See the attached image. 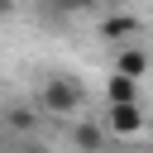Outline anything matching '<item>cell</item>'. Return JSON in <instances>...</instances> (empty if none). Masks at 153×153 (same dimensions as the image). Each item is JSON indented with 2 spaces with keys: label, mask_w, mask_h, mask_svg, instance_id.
I'll return each mask as SVG.
<instances>
[{
  "label": "cell",
  "mask_w": 153,
  "mask_h": 153,
  "mask_svg": "<svg viewBox=\"0 0 153 153\" xmlns=\"http://www.w3.org/2000/svg\"><path fill=\"white\" fill-rule=\"evenodd\" d=\"M105 100H110V105H129V100H139V76H124V72L110 67V76H105Z\"/></svg>",
  "instance_id": "obj_3"
},
{
  "label": "cell",
  "mask_w": 153,
  "mask_h": 153,
  "mask_svg": "<svg viewBox=\"0 0 153 153\" xmlns=\"http://www.w3.org/2000/svg\"><path fill=\"white\" fill-rule=\"evenodd\" d=\"M129 29H134L129 19H110V24H105V38H120V33H129Z\"/></svg>",
  "instance_id": "obj_7"
},
{
  "label": "cell",
  "mask_w": 153,
  "mask_h": 153,
  "mask_svg": "<svg viewBox=\"0 0 153 153\" xmlns=\"http://www.w3.org/2000/svg\"><path fill=\"white\" fill-rule=\"evenodd\" d=\"M72 148H81V153H100V129H96L91 120H76V124H72Z\"/></svg>",
  "instance_id": "obj_5"
},
{
  "label": "cell",
  "mask_w": 153,
  "mask_h": 153,
  "mask_svg": "<svg viewBox=\"0 0 153 153\" xmlns=\"http://www.w3.org/2000/svg\"><path fill=\"white\" fill-rule=\"evenodd\" d=\"M81 105H86V86H81L76 76H67V72L43 76V86H38V110H48V115H76Z\"/></svg>",
  "instance_id": "obj_1"
},
{
  "label": "cell",
  "mask_w": 153,
  "mask_h": 153,
  "mask_svg": "<svg viewBox=\"0 0 153 153\" xmlns=\"http://www.w3.org/2000/svg\"><path fill=\"white\" fill-rule=\"evenodd\" d=\"M115 72L143 76V72H148V53H143V48H120V53H115Z\"/></svg>",
  "instance_id": "obj_4"
},
{
  "label": "cell",
  "mask_w": 153,
  "mask_h": 153,
  "mask_svg": "<svg viewBox=\"0 0 153 153\" xmlns=\"http://www.w3.org/2000/svg\"><path fill=\"white\" fill-rule=\"evenodd\" d=\"M10 129H33V115H29L24 105H14V110H10Z\"/></svg>",
  "instance_id": "obj_6"
},
{
  "label": "cell",
  "mask_w": 153,
  "mask_h": 153,
  "mask_svg": "<svg viewBox=\"0 0 153 153\" xmlns=\"http://www.w3.org/2000/svg\"><path fill=\"white\" fill-rule=\"evenodd\" d=\"M105 129L120 134V139H139V134L148 129V115H143L139 100H129V105H110V110H105Z\"/></svg>",
  "instance_id": "obj_2"
},
{
  "label": "cell",
  "mask_w": 153,
  "mask_h": 153,
  "mask_svg": "<svg viewBox=\"0 0 153 153\" xmlns=\"http://www.w3.org/2000/svg\"><path fill=\"white\" fill-rule=\"evenodd\" d=\"M57 5H67V10H91V5H100V0H57Z\"/></svg>",
  "instance_id": "obj_8"
}]
</instances>
